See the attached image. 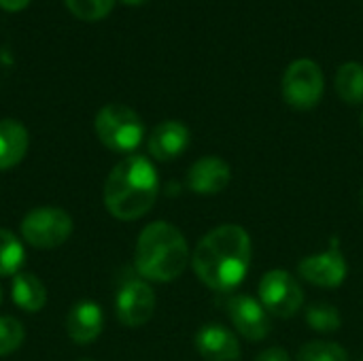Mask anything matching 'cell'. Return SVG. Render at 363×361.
Here are the masks:
<instances>
[{"label": "cell", "mask_w": 363, "mask_h": 361, "mask_svg": "<svg viewBox=\"0 0 363 361\" xmlns=\"http://www.w3.org/2000/svg\"><path fill=\"white\" fill-rule=\"evenodd\" d=\"M191 266L198 279L213 291H234L251 266V238L247 230L234 223L211 230L198 243Z\"/></svg>", "instance_id": "cell-1"}, {"label": "cell", "mask_w": 363, "mask_h": 361, "mask_svg": "<svg viewBox=\"0 0 363 361\" xmlns=\"http://www.w3.org/2000/svg\"><path fill=\"white\" fill-rule=\"evenodd\" d=\"M160 194L155 166L145 155H128L113 166L104 183V206L119 221L140 219Z\"/></svg>", "instance_id": "cell-2"}, {"label": "cell", "mask_w": 363, "mask_h": 361, "mask_svg": "<svg viewBox=\"0 0 363 361\" xmlns=\"http://www.w3.org/2000/svg\"><path fill=\"white\" fill-rule=\"evenodd\" d=\"M189 257V247L181 230L168 221H155L140 232L134 264L143 279L170 283L185 272Z\"/></svg>", "instance_id": "cell-3"}, {"label": "cell", "mask_w": 363, "mask_h": 361, "mask_svg": "<svg viewBox=\"0 0 363 361\" xmlns=\"http://www.w3.org/2000/svg\"><path fill=\"white\" fill-rule=\"evenodd\" d=\"M100 143L117 153H132L145 138V123L138 113L125 104H106L94 121Z\"/></svg>", "instance_id": "cell-4"}, {"label": "cell", "mask_w": 363, "mask_h": 361, "mask_svg": "<svg viewBox=\"0 0 363 361\" xmlns=\"http://www.w3.org/2000/svg\"><path fill=\"white\" fill-rule=\"evenodd\" d=\"M283 98L296 111H311L315 109L325 89V79L319 64L311 57H300L291 62L283 74Z\"/></svg>", "instance_id": "cell-5"}, {"label": "cell", "mask_w": 363, "mask_h": 361, "mask_svg": "<svg viewBox=\"0 0 363 361\" xmlns=\"http://www.w3.org/2000/svg\"><path fill=\"white\" fill-rule=\"evenodd\" d=\"M72 234V219L57 206H38L21 221V236L36 249H55Z\"/></svg>", "instance_id": "cell-6"}, {"label": "cell", "mask_w": 363, "mask_h": 361, "mask_svg": "<svg viewBox=\"0 0 363 361\" xmlns=\"http://www.w3.org/2000/svg\"><path fill=\"white\" fill-rule=\"evenodd\" d=\"M259 300L264 309L279 317H294L304 304V291L287 270H268L259 281Z\"/></svg>", "instance_id": "cell-7"}, {"label": "cell", "mask_w": 363, "mask_h": 361, "mask_svg": "<svg viewBox=\"0 0 363 361\" xmlns=\"http://www.w3.org/2000/svg\"><path fill=\"white\" fill-rule=\"evenodd\" d=\"M223 306H225V313H228L232 326L247 340L257 343V340H264L270 334V330H272L270 313L255 298L242 296V294L240 296H230Z\"/></svg>", "instance_id": "cell-8"}, {"label": "cell", "mask_w": 363, "mask_h": 361, "mask_svg": "<svg viewBox=\"0 0 363 361\" xmlns=\"http://www.w3.org/2000/svg\"><path fill=\"white\" fill-rule=\"evenodd\" d=\"M347 272L349 266L340 251L338 240H334L328 251L308 255L298 264V274L317 287H338L345 283Z\"/></svg>", "instance_id": "cell-9"}, {"label": "cell", "mask_w": 363, "mask_h": 361, "mask_svg": "<svg viewBox=\"0 0 363 361\" xmlns=\"http://www.w3.org/2000/svg\"><path fill=\"white\" fill-rule=\"evenodd\" d=\"M155 313V294L145 281L125 283L115 300V315L125 328L145 326Z\"/></svg>", "instance_id": "cell-10"}, {"label": "cell", "mask_w": 363, "mask_h": 361, "mask_svg": "<svg viewBox=\"0 0 363 361\" xmlns=\"http://www.w3.org/2000/svg\"><path fill=\"white\" fill-rule=\"evenodd\" d=\"M232 181V168L225 160L217 155L200 157L196 164H191L187 172V187L194 194L213 196L223 191Z\"/></svg>", "instance_id": "cell-11"}, {"label": "cell", "mask_w": 363, "mask_h": 361, "mask_svg": "<svg viewBox=\"0 0 363 361\" xmlns=\"http://www.w3.org/2000/svg\"><path fill=\"white\" fill-rule=\"evenodd\" d=\"M189 140H191L189 128L181 121L168 119V121H162L160 126L153 128L149 143H147V149H149L153 160L172 162L187 151Z\"/></svg>", "instance_id": "cell-12"}, {"label": "cell", "mask_w": 363, "mask_h": 361, "mask_svg": "<svg viewBox=\"0 0 363 361\" xmlns=\"http://www.w3.org/2000/svg\"><path fill=\"white\" fill-rule=\"evenodd\" d=\"M194 345L206 361H234L240 355L238 338L221 323H206L198 330Z\"/></svg>", "instance_id": "cell-13"}, {"label": "cell", "mask_w": 363, "mask_h": 361, "mask_svg": "<svg viewBox=\"0 0 363 361\" xmlns=\"http://www.w3.org/2000/svg\"><path fill=\"white\" fill-rule=\"evenodd\" d=\"M102 309L89 300L77 302L66 315V334L77 345H91L102 334Z\"/></svg>", "instance_id": "cell-14"}, {"label": "cell", "mask_w": 363, "mask_h": 361, "mask_svg": "<svg viewBox=\"0 0 363 361\" xmlns=\"http://www.w3.org/2000/svg\"><path fill=\"white\" fill-rule=\"evenodd\" d=\"M28 130L15 119L0 121V170L15 168L28 153Z\"/></svg>", "instance_id": "cell-15"}, {"label": "cell", "mask_w": 363, "mask_h": 361, "mask_svg": "<svg viewBox=\"0 0 363 361\" xmlns=\"http://www.w3.org/2000/svg\"><path fill=\"white\" fill-rule=\"evenodd\" d=\"M11 298L21 311L38 313L47 304V289L36 274L17 272L11 283Z\"/></svg>", "instance_id": "cell-16"}, {"label": "cell", "mask_w": 363, "mask_h": 361, "mask_svg": "<svg viewBox=\"0 0 363 361\" xmlns=\"http://www.w3.org/2000/svg\"><path fill=\"white\" fill-rule=\"evenodd\" d=\"M336 91L347 104L363 102V66L359 62H347L336 72Z\"/></svg>", "instance_id": "cell-17"}, {"label": "cell", "mask_w": 363, "mask_h": 361, "mask_svg": "<svg viewBox=\"0 0 363 361\" xmlns=\"http://www.w3.org/2000/svg\"><path fill=\"white\" fill-rule=\"evenodd\" d=\"M26 260L23 245L9 230H0V277H13L21 270Z\"/></svg>", "instance_id": "cell-18"}, {"label": "cell", "mask_w": 363, "mask_h": 361, "mask_svg": "<svg viewBox=\"0 0 363 361\" xmlns=\"http://www.w3.org/2000/svg\"><path fill=\"white\" fill-rule=\"evenodd\" d=\"M306 323H308V328L315 330V332L330 334V332L340 330L342 317H340V313H338L336 306L325 304V302H319V304H311V306L306 309Z\"/></svg>", "instance_id": "cell-19"}, {"label": "cell", "mask_w": 363, "mask_h": 361, "mask_svg": "<svg viewBox=\"0 0 363 361\" xmlns=\"http://www.w3.org/2000/svg\"><path fill=\"white\" fill-rule=\"evenodd\" d=\"M296 361H349L347 351L336 343L325 340H313L306 343L300 351Z\"/></svg>", "instance_id": "cell-20"}, {"label": "cell", "mask_w": 363, "mask_h": 361, "mask_svg": "<svg viewBox=\"0 0 363 361\" xmlns=\"http://www.w3.org/2000/svg\"><path fill=\"white\" fill-rule=\"evenodd\" d=\"M64 4L74 17L83 21H98L113 11L115 0H64Z\"/></svg>", "instance_id": "cell-21"}, {"label": "cell", "mask_w": 363, "mask_h": 361, "mask_svg": "<svg viewBox=\"0 0 363 361\" xmlns=\"http://www.w3.org/2000/svg\"><path fill=\"white\" fill-rule=\"evenodd\" d=\"M26 338L23 326L13 317H0V357L15 353Z\"/></svg>", "instance_id": "cell-22"}, {"label": "cell", "mask_w": 363, "mask_h": 361, "mask_svg": "<svg viewBox=\"0 0 363 361\" xmlns=\"http://www.w3.org/2000/svg\"><path fill=\"white\" fill-rule=\"evenodd\" d=\"M255 361H291V355L281 347H270V349L262 351Z\"/></svg>", "instance_id": "cell-23"}, {"label": "cell", "mask_w": 363, "mask_h": 361, "mask_svg": "<svg viewBox=\"0 0 363 361\" xmlns=\"http://www.w3.org/2000/svg\"><path fill=\"white\" fill-rule=\"evenodd\" d=\"M32 0H0V9L6 11V13H17V11H23Z\"/></svg>", "instance_id": "cell-24"}, {"label": "cell", "mask_w": 363, "mask_h": 361, "mask_svg": "<svg viewBox=\"0 0 363 361\" xmlns=\"http://www.w3.org/2000/svg\"><path fill=\"white\" fill-rule=\"evenodd\" d=\"M121 2H125V4H143L147 0H121Z\"/></svg>", "instance_id": "cell-25"}, {"label": "cell", "mask_w": 363, "mask_h": 361, "mask_svg": "<svg viewBox=\"0 0 363 361\" xmlns=\"http://www.w3.org/2000/svg\"><path fill=\"white\" fill-rule=\"evenodd\" d=\"M0 300H2V289H0Z\"/></svg>", "instance_id": "cell-26"}, {"label": "cell", "mask_w": 363, "mask_h": 361, "mask_svg": "<svg viewBox=\"0 0 363 361\" xmlns=\"http://www.w3.org/2000/svg\"><path fill=\"white\" fill-rule=\"evenodd\" d=\"M357 361H363V355H362V357H359V360H357Z\"/></svg>", "instance_id": "cell-27"}, {"label": "cell", "mask_w": 363, "mask_h": 361, "mask_svg": "<svg viewBox=\"0 0 363 361\" xmlns=\"http://www.w3.org/2000/svg\"><path fill=\"white\" fill-rule=\"evenodd\" d=\"M362 204H363V194H362Z\"/></svg>", "instance_id": "cell-28"}, {"label": "cell", "mask_w": 363, "mask_h": 361, "mask_svg": "<svg viewBox=\"0 0 363 361\" xmlns=\"http://www.w3.org/2000/svg\"><path fill=\"white\" fill-rule=\"evenodd\" d=\"M85 361H87V360H85Z\"/></svg>", "instance_id": "cell-29"}]
</instances>
